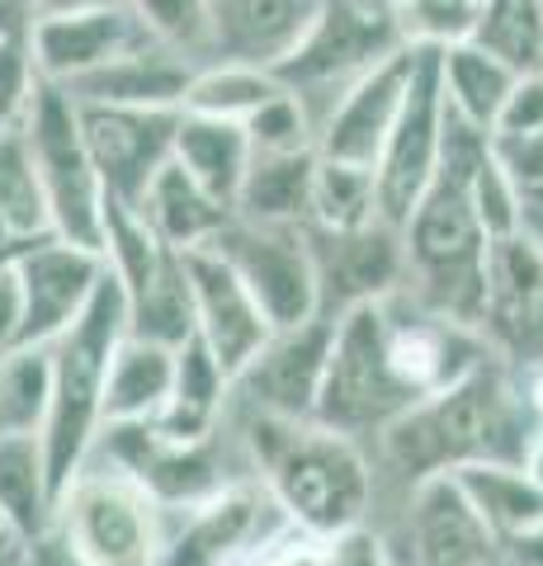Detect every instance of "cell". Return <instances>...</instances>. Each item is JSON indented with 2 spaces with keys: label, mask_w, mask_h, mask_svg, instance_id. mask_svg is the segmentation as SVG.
<instances>
[{
  "label": "cell",
  "mask_w": 543,
  "mask_h": 566,
  "mask_svg": "<svg viewBox=\"0 0 543 566\" xmlns=\"http://www.w3.org/2000/svg\"><path fill=\"white\" fill-rule=\"evenodd\" d=\"M543 420L530 401V382H515L511 359L492 354L468 378L449 382L445 392L416 401L378 434L383 468L416 486L426 476L459 472L472 463H524Z\"/></svg>",
  "instance_id": "cell-1"
},
{
  "label": "cell",
  "mask_w": 543,
  "mask_h": 566,
  "mask_svg": "<svg viewBox=\"0 0 543 566\" xmlns=\"http://www.w3.org/2000/svg\"><path fill=\"white\" fill-rule=\"evenodd\" d=\"M241 439L260 482L274 491L284 515L307 534H341L369 520L374 463L359 439L322 420H284L247 411Z\"/></svg>",
  "instance_id": "cell-2"
},
{
  "label": "cell",
  "mask_w": 543,
  "mask_h": 566,
  "mask_svg": "<svg viewBox=\"0 0 543 566\" xmlns=\"http://www.w3.org/2000/svg\"><path fill=\"white\" fill-rule=\"evenodd\" d=\"M124 335H128V297L124 283L104 270V283L95 289L91 307L81 312V322L48 345L52 401L43 420V453L52 476V501L91 463L104 434V392H109V368Z\"/></svg>",
  "instance_id": "cell-3"
},
{
  "label": "cell",
  "mask_w": 543,
  "mask_h": 566,
  "mask_svg": "<svg viewBox=\"0 0 543 566\" xmlns=\"http://www.w3.org/2000/svg\"><path fill=\"white\" fill-rule=\"evenodd\" d=\"M52 524L95 566H166L170 510L109 458H91L66 482Z\"/></svg>",
  "instance_id": "cell-4"
},
{
  "label": "cell",
  "mask_w": 543,
  "mask_h": 566,
  "mask_svg": "<svg viewBox=\"0 0 543 566\" xmlns=\"http://www.w3.org/2000/svg\"><path fill=\"white\" fill-rule=\"evenodd\" d=\"M397 48H407V33L393 0H326L307 39L279 66V81L307 104L312 123L322 128V118L336 109L349 85Z\"/></svg>",
  "instance_id": "cell-5"
},
{
  "label": "cell",
  "mask_w": 543,
  "mask_h": 566,
  "mask_svg": "<svg viewBox=\"0 0 543 566\" xmlns=\"http://www.w3.org/2000/svg\"><path fill=\"white\" fill-rule=\"evenodd\" d=\"M24 137L39 166V180L48 193V212H52V232L104 251V208H109V189H104L95 156L85 147V128H81V104L62 91V85L43 81L29 99Z\"/></svg>",
  "instance_id": "cell-6"
},
{
  "label": "cell",
  "mask_w": 543,
  "mask_h": 566,
  "mask_svg": "<svg viewBox=\"0 0 543 566\" xmlns=\"http://www.w3.org/2000/svg\"><path fill=\"white\" fill-rule=\"evenodd\" d=\"M104 264L124 283L128 335L161 345H185L195 335V289L185 251L156 237V227L133 203L109 199L104 208Z\"/></svg>",
  "instance_id": "cell-7"
},
{
  "label": "cell",
  "mask_w": 543,
  "mask_h": 566,
  "mask_svg": "<svg viewBox=\"0 0 543 566\" xmlns=\"http://www.w3.org/2000/svg\"><path fill=\"white\" fill-rule=\"evenodd\" d=\"M416 397L401 387L388 359V331H383V303H364L336 316V340L317 401V420L349 439H378L397 416H407Z\"/></svg>",
  "instance_id": "cell-8"
},
{
  "label": "cell",
  "mask_w": 543,
  "mask_h": 566,
  "mask_svg": "<svg viewBox=\"0 0 543 566\" xmlns=\"http://www.w3.org/2000/svg\"><path fill=\"white\" fill-rule=\"evenodd\" d=\"M208 245L222 251V260L241 274V283L255 293V303L274 322V331L303 326L322 312V279H317V255H312L307 227L251 222L232 212V222Z\"/></svg>",
  "instance_id": "cell-9"
},
{
  "label": "cell",
  "mask_w": 543,
  "mask_h": 566,
  "mask_svg": "<svg viewBox=\"0 0 543 566\" xmlns=\"http://www.w3.org/2000/svg\"><path fill=\"white\" fill-rule=\"evenodd\" d=\"M445 118H449V104H445V76H440V48H416L407 104H401L393 133L374 161L383 218L397 227H407L416 203L440 180Z\"/></svg>",
  "instance_id": "cell-10"
},
{
  "label": "cell",
  "mask_w": 543,
  "mask_h": 566,
  "mask_svg": "<svg viewBox=\"0 0 543 566\" xmlns=\"http://www.w3.org/2000/svg\"><path fill=\"white\" fill-rule=\"evenodd\" d=\"M293 520L274 491L255 476H237L218 495L170 510V538H166V566H232L241 557H255L284 534Z\"/></svg>",
  "instance_id": "cell-11"
},
{
  "label": "cell",
  "mask_w": 543,
  "mask_h": 566,
  "mask_svg": "<svg viewBox=\"0 0 543 566\" xmlns=\"http://www.w3.org/2000/svg\"><path fill=\"white\" fill-rule=\"evenodd\" d=\"M331 340H336V316L331 312H317L303 326L274 331L265 349L232 378V406L284 420H317Z\"/></svg>",
  "instance_id": "cell-12"
},
{
  "label": "cell",
  "mask_w": 543,
  "mask_h": 566,
  "mask_svg": "<svg viewBox=\"0 0 543 566\" xmlns=\"http://www.w3.org/2000/svg\"><path fill=\"white\" fill-rule=\"evenodd\" d=\"M104 270H109L104 251L76 245L58 232L29 241L14 255V274L24 289V345L48 349L58 335L72 331L104 283Z\"/></svg>",
  "instance_id": "cell-13"
},
{
  "label": "cell",
  "mask_w": 543,
  "mask_h": 566,
  "mask_svg": "<svg viewBox=\"0 0 543 566\" xmlns=\"http://www.w3.org/2000/svg\"><path fill=\"white\" fill-rule=\"evenodd\" d=\"M85 147L109 199L143 203V193L175 156L180 109H133V104H81Z\"/></svg>",
  "instance_id": "cell-14"
},
{
  "label": "cell",
  "mask_w": 543,
  "mask_h": 566,
  "mask_svg": "<svg viewBox=\"0 0 543 566\" xmlns=\"http://www.w3.org/2000/svg\"><path fill=\"white\" fill-rule=\"evenodd\" d=\"M312 255L322 279V312L345 316L364 303H383L397 289H407V237L401 227L378 218L355 232H322L307 227Z\"/></svg>",
  "instance_id": "cell-15"
},
{
  "label": "cell",
  "mask_w": 543,
  "mask_h": 566,
  "mask_svg": "<svg viewBox=\"0 0 543 566\" xmlns=\"http://www.w3.org/2000/svg\"><path fill=\"white\" fill-rule=\"evenodd\" d=\"M401 543L407 557L397 566H497L501 543L472 510L453 472L426 476L407 491V515H401Z\"/></svg>",
  "instance_id": "cell-16"
},
{
  "label": "cell",
  "mask_w": 543,
  "mask_h": 566,
  "mask_svg": "<svg viewBox=\"0 0 543 566\" xmlns=\"http://www.w3.org/2000/svg\"><path fill=\"white\" fill-rule=\"evenodd\" d=\"M326 0H203V62H247L279 71Z\"/></svg>",
  "instance_id": "cell-17"
},
{
  "label": "cell",
  "mask_w": 543,
  "mask_h": 566,
  "mask_svg": "<svg viewBox=\"0 0 543 566\" xmlns=\"http://www.w3.org/2000/svg\"><path fill=\"white\" fill-rule=\"evenodd\" d=\"M487 340L501 359L543 368V251L520 232L492 241L487 255Z\"/></svg>",
  "instance_id": "cell-18"
},
{
  "label": "cell",
  "mask_w": 543,
  "mask_h": 566,
  "mask_svg": "<svg viewBox=\"0 0 543 566\" xmlns=\"http://www.w3.org/2000/svg\"><path fill=\"white\" fill-rule=\"evenodd\" d=\"M185 264H189V289H195V335H203L208 349L222 359V368L237 378L265 349L274 322L255 303V293L241 283V274L222 260V251L199 245V251H185Z\"/></svg>",
  "instance_id": "cell-19"
},
{
  "label": "cell",
  "mask_w": 543,
  "mask_h": 566,
  "mask_svg": "<svg viewBox=\"0 0 543 566\" xmlns=\"http://www.w3.org/2000/svg\"><path fill=\"white\" fill-rule=\"evenodd\" d=\"M156 43V33L147 20L137 14L128 0L118 6H100V10H81V14H48L33 24L29 48L39 62V76L52 85H72L81 76H91L104 62L124 57V52Z\"/></svg>",
  "instance_id": "cell-20"
},
{
  "label": "cell",
  "mask_w": 543,
  "mask_h": 566,
  "mask_svg": "<svg viewBox=\"0 0 543 566\" xmlns=\"http://www.w3.org/2000/svg\"><path fill=\"white\" fill-rule=\"evenodd\" d=\"M411 66H416V48L407 43V48H397L393 57H383L374 71H364V76L336 99V109L322 118L317 151L336 156V161L374 166L397 114H401V104H407Z\"/></svg>",
  "instance_id": "cell-21"
},
{
  "label": "cell",
  "mask_w": 543,
  "mask_h": 566,
  "mask_svg": "<svg viewBox=\"0 0 543 566\" xmlns=\"http://www.w3.org/2000/svg\"><path fill=\"white\" fill-rule=\"evenodd\" d=\"M199 62L170 43H143L124 57L104 62L91 76L62 85L76 104H133V109H185L189 81Z\"/></svg>",
  "instance_id": "cell-22"
},
{
  "label": "cell",
  "mask_w": 543,
  "mask_h": 566,
  "mask_svg": "<svg viewBox=\"0 0 543 566\" xmlns=\"http://www.w3.org/2000/svg\"><path fill=\"white\" fill-rule=\"evenodd\" d=\"M227 411H232V374L208 349L203 335H189L175 349V392L152 424L166 439H185L189 444V439H213L227 424Z\"/></svg>",
  "instance_id": "cell-23"
},
{
  "label": "cell",
  "mask_w": 543,
  "mask_h": 566,
  "mask_svg": "<svg viewBox=\"0 0 543 566\" xmlns=\"http://www.w3.org/2000/svg\"><path fill=\"white\" fill-rule=\"evenodd\" d=\"M137 212L156 227V237L170 241L175 251H199V245H208L227 222H232V203H222L213 189L199 185L195 175H189L180 161L161 166V175L152 180V189L143 193V203H137Z\"/></svg>",
  "instance_id": "cell-24"
},
{
  "label": "cell",
  "mask_w": 543,
  "mask_h": 566,
  "mask_svg": "<svg viewBox=\"0 0 543 566\" xmlns=\"http://www.w3.org/2000/svg\"><path fill=\"white\" fill-rule=\"evenodd\" d=\"M175 349L147 335H124L109 368V392H104V424H137L156 420L175 392Z\"/></svg>",
  "instance_id": "cell-25"
},
{
  "label": "cell",
  "mask_w": 543,
  "mask_h": 566,
  "mask_svg": "<svg viewBox=\"0 0 543 566\" xmlns=\"http://www.w3.org/2000/svg\"><path fill=\"white\" fill-rule=\"evenodd\" d=\"M251 137L247 123L232 118H208V114H189L180 109V133H175V161H180L199 185H208L222 203L237 208L241 180L251 170Z\"/></svg>",
  "instance_id": "cell-26"
},
{
  "label": "cell",
  "mask_w": 543,
  "mask_h": 566,
  "mask_svg": "<svg viewBox=\"0 0 543 566\" xmlns=\"http://www.w3.org/2000/svg\"><path fill=\"white\" fill-rule=\"evenodd\" d=\"M322 151H279V156H251V170L237 193V218L251 222H312V180H317Z\"/></svg>",
  "instance_id": "cell-27"
},
{
  "label": "cell",
  "mask_w": 543,
  "mask_h": 566,
  "mask_svg": "<svg viewBox=\"0 0 543 566\" xmlns=\"http://www.w3.org/2000/svg\"><path fill=\"white\" fill-rule=\"evenodd\" d=\"M440 76H445L449 109L492 133L501 109H505V99H511L515 81L524 76V71H515L511 62H501L497 52L482 48L478 39H463V43L440 48Z\"/></svg>",
  "instance_id": "cell-28"
},
{
  "label": "cell",
  "mask_w": 543,
  "mask_h": 566,
  "mask_svg": "<svg viewBox=\"0 0 543 566\" xmlns=\"http://www.w3.org/2000/svg\"><path fill=\"white\" fill-rule=\"evenodd\" d=\"M453 482L463 486L482 524L497 534V543H511L543 524V486L524 463H472L453 472Z\"/></svg>",
  "instance_id": "cell-29"
},
{
  "label": "cell",
  "mask_w": 543,
  "mask_h": 566,
  "mask_svg": "<svg viewBox=\"0 0 543 566\" xmlns=\"http://www.w3.org/2000/svg\"><path fill=\"white\" fill-rule=\"evenodd\" d=\"M0 227L14 241H39L52 237V212H48V193L33 166L24 123L0 128Z\"/></svg>",
  "instance_id": "cell-30"
},
{
  "label": "cell",
  "mask_w": 543,
  "mask_h": 566,
  "mask_svg": "<svg viewBox=\"0 0 543 566\" xmlns=\"http://www.w3.org/2000/svg\"><path fill=\"white\" fill-rule=\"evenodd\" d=\"M0 505L20 520V528L29 538L43 534V528L52 524V515H58L43 434H10V439H0Z\"/></svg>",
  "instance_id": "cell-31"
},
{
  "label": "cell",
  "mask_w": 543,
  "mask_h": 566,
  "mask_svg": "<svg viewBox=\"0 0 543 566\" xmlns=\"http://www.w3.org/2000/svg\"><path fill=\"white\" fill-rule=\"evenodd\" d=\"M378 218H383V203H378L374 166L322 156L317 180H312V222L307 227H322V232H355V227H369Z\"/></svg>",
  "instance_id": "cell-32"
},
{
  "label": "cell",
  "mask_w": 543,
  "mask_h": 566,
  "mask_svg": "<svg viewBox=\"0 0 543 566\" xmlns=\"http://www.w3.org/2000/svg\"><path fill=\"white\" fill-rule=\"evenodd\" d=\"M279 91H284L279 71L247 66V62H203L195 71V81H189L185 109L189 114H208V118L247 123L260 104H270Z\"/></svg>",
  "instance_id": "cell-33"
},
{
  "label": "cell",
  "mask_w": 543,
  "mask_h": 566,
  "mask_svg": "<svg viewBox=\"0 0 543 566\" xmlns=\"http://www.w3.org/2000/svg\"><path fill=\"white\" fill-rule=\"evenodd\" d=\"M48 401H52V354L29 345L0 354V439L43 434Z\"/></svg>",
  "instance_id": "cell-34"
},
{
  "label": "cell",
  "mask_w": 543,
  "mask_h": 566,
  "mask_svg": "<svg viewBox=\"0 0 543 566\" xmlns=\"http://www.w3.org/2000/svg\"><path fill=\"white\" fill-rule=\"evenodd\" d=\"M472 39L515 71H543V0H482Z\"/></svg>",
  "instance_id": "cell-35"
},
{
  "label": "cell",
  "mask_w": 543,
  "mask_h": 566,
  "mask_svg": "<svg viewBox=\"0 0 543 566\" xmlns=\"http://www.w3.org/2000/svg\"><path fill=\"white\" fill-rule=\"evenodd\" d=\"M397 20L411 48H449L478 33L482 0H401Z\"/></svg>",
  "instance_id": "cell-36"
},
{
  "label": "cell",
  "mask_w": 543,
  "mask_h": 566,
  "mask_svg": "<svg viewBox=\"0 0 543 566\" xmlns=\"http://www.w3.org/2000/svg\"><path fill=\"white\" fill-rule=\"evenodd\" d=\"M247 137L255 156H279V151H312L317 147V123H312L307 104L297 99L289 85L270 104L247 118Z\"/></svg>",
  "instance_id": "cell-37"
},
{
  "label": "cell",
  "mask_w": 543,
  "mask_h": 566,
  "mask_svg": "<svg viewBox=\"0 0 543 566\" xmlns=\"http://www.w3.org/2000/svg\"><path fill=\"white\" fill-rule=\"evenodd\" d=\"M468 199L478 208V222L487 227V237H515L520 232V180L501 166L497 147L482 156L478 170L468 175Z\"/></svg>",
  "instance_id": "cell-38"
},
{
  "label": "cell",
  "mask_w": 543,
  "mask_h": 566,
  "mask_svg": "<svg viewBox=\"0 0 543 566\" xmlns=\"http://www.w3.org/2000/svg\"><path fill=\"white\" fill-rule=\"evenodd\" d=\"M161 43L189 52L203 66V0H128Z\"/></svg>",
  "instance_id": "cell-39"
},
{
  "label": "cell",
  "mask_w": 543,
  "mask_h": 566,
  "mask_svg": "<svg viewBox=\"0 0 543 566\" xmlns=\"http://www.w3.org/2000/svg\"><path fill=\"white\" fill-rule=\"evenodd\" d=\"M388 547L369 524L341 528V534H312L307 538V566H388Z\"/></svg>",
  "instance_id": "cell-40"
},
{
  "label": "cell",
  "mask_w": 543,
  "mask_h": 566,
  "mask_svg": "<svg viewBox=\"0 0 543 566\" xmlns=\"http://www.w3.org/2000/svg\"><path fill=\"white\" fill-rule=\"evenodd\" d=\"M530 133H543V71H524L515 81V91L492 128V137H530Z\"/></svg>",
  "instance_id": "cell-41"
},
{
  "label": "cell",
  "mask_w": 543,
  "mask_h": 566,
  "mask_svg": "<svg viewBox=\"0 0 543 566\" xmlns=\"http://www.w3.org/2000/svg\"><path fill=\"white\" fill-rule=\"evenodd\" d=\"M10 349H24V289L20 274H14V255L0 264V354Z\"/></svg>",
  "instance_id": "cell-42"
},
{
  "label": "cell",
  "mask_w": 543,
  "mask_h": 566,
  "mask_svg": "<svg viewBox=\"0 0 543 566\" xmlns=\"http://www.w3.org/2000/svg\"><path fill=\"white\" fill-rule=\"evenodd\" d=\"M24 566H95V562L85 557L58 524H48L43 534H33L24 543Z\"/></svg>",
  "instance_id": "cell-43"
},
{
  "label": "cell",
  "mask_w": 543,
  "mask_h": 566,
  "mask_svg": "<svg viewBox=\"0 0 543 566\" xmlns=\"http://www.w3.org/2000/svg\"><path fill=\"white\" fill-rule=\"evenodd\" d=\"M497 156H501V166L511 170L520 185H539L543 180V133L497 137Z\"/></svg>",
  "instance_id": "cell-44"
},
{
  "label": "cell",
  "mask_w": 543,
  "mask_h": 566,
  "mask_svg": "<svg viewBox=\"0 0 543 566\" xmlns=\"http://www.w3.org/2000/svg\"><path fill=\"white\" fill-rule=\"evenodd\" d=\"M520 237L543 251V180L520 185Z\"/></svg>",
  "instance_id": "cell-45"
},
{
  "label": "cell",
  "mask_w": 543,
  "mask_h": 566,
  "mask_svg": "<svg viewBox=\"0 0 543 566\" xmlns=\"http://www.w3.org/2000/svg\"><path fill=\"white\" fill-rule=\"evenodd\" d=\"M39 24L33 0H0V39H29Z\"/></svg>",
  "instance_id": "cell-46"
},
{
  "label": "cell",
  "mask_w": 543,
  "mask_h": 566,
  "mask_svg": "<svg viewBox=\"0 0 543 566\" xmlns=\"http://www.w3.org/2000/svg\"><path fill=\"white\" fill-rule=\"evenodd\" d=\"M501 566H543V524L511 543H501Z\"/></svg>",
  "instance_id": "cell-47"
},
{
  "label": "cell",
  "mask_w": 543,
  "mask_h": 566,
  "mask_svg": "<svg viewBox=\"0 0 543 566\" xmlns=\"http://www.w3.org/2000/svg\"><path fill=\"white\" fill-rule=\"evenodd\" d=\"M24 543H29V534L20 528V520L0 505V566H20L24 562Z\"/></svg>",
  "instance_id": "cell-48"
},
{
  "label": "cell",
  "mask_w": 543,
  "mask_h": 566,
  "mask_svg": "<svg viewBox=\"0 0 543 566\" xmlns=\"http://www.w3.org/2000/svg\"><path fill=\"white\" fill-rule=\"evenodd\" d=\"M100 6H118V0H33L39 20H48V14H81V10H100Z\"/></svg>",
  "instance_id": "cell-49"
},
{
  "label": "cell",
  "mask_w": 543,
  "mask_h": 566,
  "mask_svg": "<svg viewBox=\"0 0 543 566\" xmlns=\"http://www.w3.org/2000/svg\"><path fill=\"white\" fill-rule=\"evenodd\" d=\"M524 468H530V476L543 486V430L534 434V444H530V453H524Z\"/></svg>",
  "instance_id": "cell-50"
},
{
  "label": "cell",
  "mask_w": 543,
  "mask_h": 566,
  "mask_svg": "<svg viewBox=\"0 0 543 566\" xmlns=\"http://www.w3.org/2000/svg\"><path fill=\"white\" fill-rule=\"evenodd\" d=\"M530 401H534V411L543 420V368H534V374H530Z\"/></svg>",
  "instance_id": "cell-51"
},
{
  "label": "cell",
  "mask_w": 543,
  "mask_h": 566,
  "mask_svg": "<svg viewBox=\"0 0 543 566\" xmlns=\"http://www.w3.org/2000/svg\"><path fill=\"white\" fill-rule=\"evenodd\" d=\"M20 245H29V241H14L6 227H0V260H10V255H20Z\"/></svg>",
  "instance_id": "cell-52"
},
{
  "label": "cell",
  "mask_w": 543,
  "mask_h": 566,
  "mask_svg": "<svg viewBox=\"0 0 543 566\" xmlns=\"http://www.w3.org/2000/svg\"><path fill=\"white\" fill-rule=\"evenodd\" d=\"M0 128H14V123H6V114H0Z\"/></svg>",
  "instance_id": "cell-53"
},
{
  "label": "cell",
  "mask_w": 543,
  "mask_h": 566,
  "mask_svg": "<svg viewBox=\"0 0 543 566\" xmlns=\"http://www.w3.org/2000/svg\"><path fill=\"white\" fill-rule=\"evenodd\" d=\"M388 566H397V562H388Z\"/></svg>",
  "instance_id": "cell-54"
},
{
  "label": "cell",
  "mask_w": 543,
  "mask_h": 566,
  "mask_svg": "<svg viewBox=\"0 0 543 566\" xmlns=\"http://www.w3.org/2000/svg\"><path fill=\"white\" fill-rule=\"evenodd\" d=\"M20 566H24V562H20Z\"/></svg>",
  "instance_id": "cell-55"
}]
</instances>
